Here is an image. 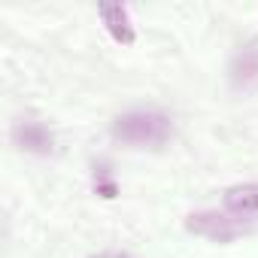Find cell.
I'll return each instance as SVG.
<instances>
[{
    "label": "cell",
    "mask_w": 258,
    "mask_h": 258,
    "mask_svg": "<svg viewBox=\"0 0 258 258\" xmlns=\"http://www.w3.org/2000/svg\"><path fill=\"white\" fill-rule=\"evenodd\" d=\"M91 258H134V255H127V252H118V249H106V252H97Z\"/></svg>",
    "instance_id": "obj_8"
},
{
    "label": "cell",
    "mask_w": 258,
    "mask_h": 258,
    "mask_svg": "<svg viewBox=\"0 0 258 258\" xmlns=\"http://www.w3.org/2000/svg\"><path fill=\"white\" fill-rule=\"evenodd\" d=\"M112 137L121 146H131V149H161L170 134H173V121L164 112L155 109H131L112 121Z\"/></svg>",
    "instance_id": "obj_1"
},
{
    "label": "cell",
    "mask_w": 258,
    "mask_h": 258,
    "mask_svg": "<svg viewBox=\"0 0 258 258\" xmlns=\"http://www.w3.org/2000/svg\"><path fill=\"white\" fill-rule=\"evenodd\" d=\"M185 231L210 243H234L249 234V225L240 216H231L228 210H201L185 219Z\"/></svg>",
    "instance_id": "obj_2"
},
{
    "label": "cell",
    "mask_w": 258,
    "mask_h": 258,
    "mask_svg": "<svg viewBox=\"0 0 258 258\" xmlns=\"http://www.w3.org/2000/svg\"><path fill=\"white\" fill-rule=\"evenodd\" d=\"M13 143L28 155H52L55 152V134L43 121H19L13 127Z\"/></svg>",
    "instance_id": "obj_4"
},
{
    "label": "cell",
    "mask_w": 258,
    "mask_h": 258,
    "mask_svg": "<svg viewBox=\"0 0 258 258\" xmlns=\"http://www.w3.org/2000/svg\"><path fill=\"white\" fill-rule=\"evenodd\" d=\"M228 79H231V88H237V91L258 85V40H252L234 52V58L228 64Z\"/></svg>",
    "instance_id": "obj_5"
},
{
    "label": "cell",
    "mask_w": 258,
    "mask_h": 258,
    "mask_svg": "<svg viewBox=\"0 0 258 258\" xmlns=\"http://www.w3.org/2000/svg\"><path fill=\"white\" fill-rule=\"evenodd\" d=\"M91 188H94V195H97V198H103V201L118 198V179H115V173H112V164H109V161H97V164H94Z\"/></svg>",
    "instance_id": "obj_7"
},
{
    "label": "cell",
    "mask_w": 258,
    "mask_h": 258,
    "mask_svg": "<svg viewBox=\"0 0 258 258\" xmlns=\"http://www.w3.org/2000/svg\"><path fill=\"white\" fill-rule=\"evenodd\" d=\"M97 16H100L106 34H109L118 46H134V43H137V28H134L131 10H127L124 4H100V7H97Z\"/></svg>",
    "instance_id": "obj_3"
},
{
    "label": "cell",
    "mask_w": 258,
    "mask_h": 258,
    "mask_svg": "<svg viewBox=\"0 0 258 258\" xmlns=\"http://www.w3.org/2000/svg\"><path fill=\"white\" fill-rule=\"evenodd\" d=\"M222 207H225L231 216H240V219L258 216V182H243V185L225 188Z\"/></svg>",
    "instance_id": "obj_6"
}]
</instances>
